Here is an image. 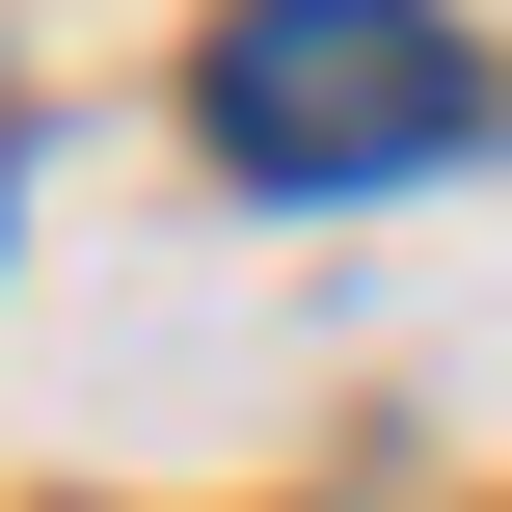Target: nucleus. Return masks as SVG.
<instances>
[{"label": "nucleus", "mask_w": 512, "mask_h": 512, "mask_svg": "<svg viewBox=\"0 0 512 512\" xmlns=\"http://www.w3.org/2000/svg\"><path fill=\"white\" fill-rule=\"evenodd\" d=\"M189 108H216L243 189H405V162L486 135V54H459L432 0H216Z\"/></svg>", "instance_id": "nucleus-1"}]
</instances>
